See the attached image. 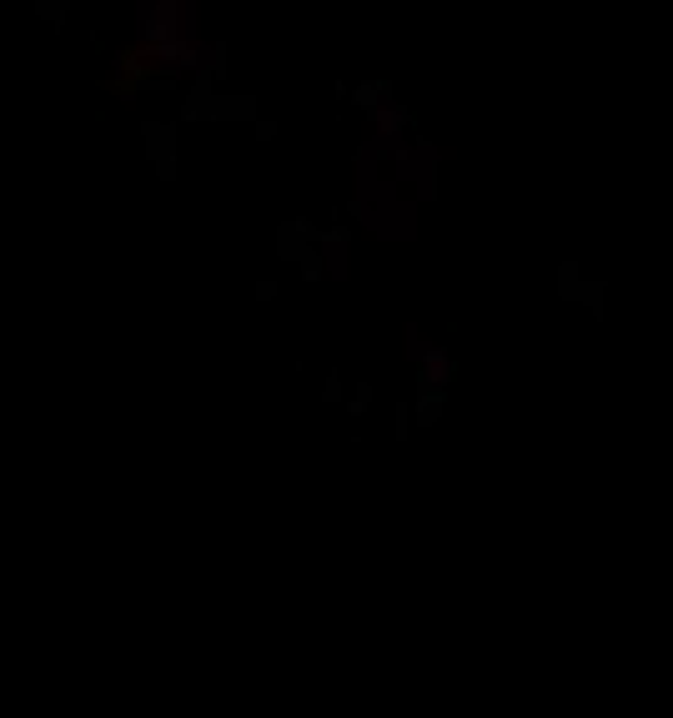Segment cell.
I'll return each instance as SVG.
<instances>
[{
	"mask_svg": "<svg viewBox=\"0 0 673 718\" xmlns=\"http://www.w3.org/2000/svg\"><path fill=\"white\" fill-rule=\"evenodd\" d=\"M367 402H372V387L362 382V387H357V397H352V413H367Z\"/></svg>",
	"mask_w": 673,
	"mask_h": 718,
	"instance_id": "1",
	"label": "cell"
},
{
	"mask_svg": "<svg viewBox=\"0 0 673 718\" xmlns=\"http://www.w3.org/2000/svg\"><path fill=\"white\" fill-rule=\"evenodd\" d=\"M327 402H342V377H327V392H322Z\"/></svg>",
	"mask_w": 673,
	"mask_h": 718,
	"instance_id": "2",
	"label": "cell"
}]
</instances>
